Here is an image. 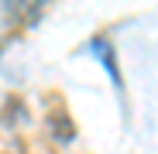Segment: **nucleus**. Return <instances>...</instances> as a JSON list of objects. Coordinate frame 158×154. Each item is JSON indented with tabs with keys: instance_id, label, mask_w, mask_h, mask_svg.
Instances as JSON below:
<instances>
[{
	"instance_id": "1",
	"label": "nucleus",
	"mask_w": 158,
	"mask_h": 154,
	"mask_svg": "<svg viewBox=\"0 0 158 154\" xmlns=\"http://www.w3.org/2000/svg\"><path fill=\"white\" fill-rule=\"evenodd\" d=\"M48 127H52V134H55V140H62V144H69V140L76 137V130H72V123H69V116H65L62 110L48 116Z\"/></svg>"
}]
</instances>
